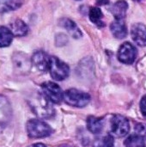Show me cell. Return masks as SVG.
Returning <instances> with one entry per match:
<instances>
[{
	"mask_svg": "<svg viewBox=\"0 0 146 147\" xmlns=\"http://www.w3.org/2000/svg\"><path fill=\"white\" fill-rule=\"evenodd\" d=\"M28 102L33 112L40 118L48 119L54 115V109L52 102L43 94V92H35L28 97Z\"/></svg>",
	"mask_w": 146,
	"mask_h": 147,
	"instance_id": "cell-1",
	"label": "cell"
},
{
	"mask_svg": "<svg viewBox=\"0 0 146 147\" xmlns=\"http://www.w3.org/2000/svg\"><path fill=\"white\" fill-rule=\"evenodd\" d=\"M27 133L31 139H41L48 137L52 134V127L45 121L39 119H32L27 122Z\"/></svg>",
	"mask_w": 146,
	"mask_h": 147,
	"instance_id": "cell-2",
	"label": "cell"
},
{
	"mask_svg": "<svg viewBox=\"0 0 146 147\" xmlns=\"http://www.w3.org/2000/svg\"><path fill=\"white\" fill-rule=\"evenodd\" d=\"M91 100L90 96L77 89H70L64 92V101L70 106L83 108L87 106Z\"/></svg>",
	"mask_w": 146,
	"mask_h": 147,
	"instance_id": "cell-3",
	"label": "cell"
},
{
	"mask_svg": "<svg viewBox=\"0 0 146 147\" xmlns=\"http://www.w3.org/2000/svg\"><path fill=\"white\" fill-rule=\"evenodd\" d=\"M48 71L51 74V77L56 81H62L70 74L69 65L55 56L50 57Z\"/></svg>",
	"mask_w": 146,
	"mask_h": 147,
	"instance_id": "cell-4",
	"label": "cell"
},
{
	"mask_svg": "<svg viewBox=\"0 0 146 147\" xmlns=\"http://www.w3.org/2000/svg\"><path fill=\"white\" fill-rule=\"evenodd\" d=\"M12 63L15 72L22 75L29 73L33 65L31 59H29L27 54L21 52H16L13 54Z\"/></svg>",
	"mask_w": 146,
	"mask_h": 147,
	"instance_id": "cell-5",
	"label": "cell"
},
{
	"mask_svg": "<svg viewBox=\"0 0 146 147\" xmlns=\"http://www.w3.org/2000/svg\"><path fill=\"white\" fill-rule=\"evenodd\" d=\"M43 94L52 102L59 104L64 100V92L61 88L53 82H45L41 85Z\"/></svg>",
	"mask_w": 146,
	"mask_h": 147,
	"instance_id": "cell-6",
	"label": "cell"
},
{
	"mask_svg": "<svg viewBox=\"0 0 146 147\" xmlns=\"http://www.w3.org/2000/svg\"><path fill=\"white\" fill-rule=\"evenodd\" d=\"M111 131L116 137H125L130 131V124L128 120L120 115H114L111 119Z\"/></svg>",
	"mask_w": 146,
	"mask_h": 147,
	"instance_id": "cell-7",
	"label": "cell"
},
{
	"mask_svg": "<svg viewBox=\"0 0 146 147\" xmlns=\"http://www.w3.org/2000/svg\"><path fill=\"white\" fill-rule=\"evenodd\" d=\"M137 48L130 42L123 43L118 50V59L126 65H131L134 62L137 57Z\"/></svg>",
	"mask_w": 146,
	"mask_h": 147,
	"instance_id": "cell-8",
	"label": "cell"
},
{
	"mask_svg": "<svg viewBox=\"0 0 146 147\" xmlns=\"http://www.w3.org/2000/svg\"><path fill=\"white\" fill-rule=\"evenodd\" d=\"M12 115V109L9 100L0 96V133H2L9 125Z\"/></svg>",
	"mask_w": 146,
	"mask_h": 147,
	"instance_id": "cell-9",
	"label": "cell"
},
{
	"mask_svg": "<svg viewBox=\"0 0 146 147\" xmlns=\"http://www.w3.org/2000/svg\"><path fill=\"white\" fill-rule=\"evenodd\" d=\"M131 35L133 41L139 47L146 46V26L143 23L138 22L132 26Z\"/></svg>",
	"mask_w": 146,
	"mask_h": 147,
	"instance_id": "cell-10",
	"label": "cell"
},
{
	"mask_svg": "<svg viewBox=\"0 0 146 147\" xmlns=\"http://www.w3.org/2000/svg\"><path fill=\"white\" fill-rule=\"evenodd\" d=\"M33 65L40 71H46L49 69L50 57L43 51H38L31 58Z\"/></svg>",
	"mask_w": 146,
	"mask_h": 147,
	"instance_id": "cell-11",
	"label": "cell"
},
{
	"mask_svg": "<svg viewBox=\"0 0 146 147\" xmlns=\"http://www.w3.org/2000/svg\"><path fill=\"white\" fill-rule=\"evenodd\" d=\"M128 9V3L125 0H119L111 6V13L116 20H123Z\"/></svg>",
	"mask_w": 146,
	"mask_h": 147,
	"instance_id": "cell-12",
	"label": "cell"
},
{
	"mask_svg": "<svg viewBox=\"0 0 146 147\" xmlns=\"http://www.w3.org/2000/svg\"><path fill=\"white\" fill-rule=\"evenodd\" d=\"M113 35L117 39H124L127 35V28L123 20H114L110 25Z\"/></svg>",
	"mask_w": 146,
	"mask_h": 147,
	"instance_id": "cell-13",
	"label": "cell"
},
{
	"mask_svg": "<svg viewBox=\"0 0 146 147\" xmlns=\"http://www.w3.org/2000/svg\"><path fill=\"white\" fill-rule=\"evenodd\" d=\"M59 24H60V26L65 28L73 38L78 39V38L82 37L83 34H82L81 30L79 29V28L77 26V24L72 20H71L69 18H62L59 21Z\"/></svg>",
	"mask_w": 146,
	"mask_h": 147,
	"instance_id": "cell-14",
	"label": "cell"
},
{
	"mask_svg": "<svg viewBox=\"0 0 146 147\" xmlns=\"http://www.w3.org/2000/svg\"><path fill=\"white\" fill-rule=\"evenodd\" d=\"M10 30L15 36H25L28 32V25L22 20L16 19L10 23Z\"/></svg>",
	"mask_w": 146,
	"mask_h": 147,
	"instance_id": "cell-15",
	"label": "cell"
},
{
	"mask_svg": "<svg viewBox=\"0 0 146 147\" xmlns=\"http://www.w3.org/2000/svg\"><path fill=\"white\" fill-rule=\"evenodd\" d=\"M103 120L102 118L89 116L87 119V128L90 133L94 134H100L103 129Z\"/></svg>",
	"mask_w": 146,
	"mask_h": 147,
	"instance_id": "cell-16",
	"label": "cell"
},
{
	"mask_svg": "<svg viewBox=\"0 0 146 147\" xmlns=\"http://www.w3.org/2000/svg\"><path fill=\"white\" fill-rule=\"evenodd\" d=\"M13 36L14 34L9 28L0 26V47H9L13 40Z\"/></svg>",
	"mask_w": 146,
	"mask_h": 147,
	"instance_id": "cell-17",
	"label": "cell"
},
{
	"mask_svg": "<svg viewBox=\"0 0 146 147\" xmlns=\"http://www.w3.org/2000/svg\"><path fill=\"white\" fill-rule=\"evenodd\" d=\"M23 0H0V12L15 10L22 6Z\"/></svg>",
	"mask_w": 146,
	"mask_h": 147,
	"instance_id": "cell-18",
	"label": "cell"
},
{
	"mask_svg": "<svg viewBox=\"0 0 146 147\" xmlns=\"http://www.w3.org/2000/svg\"><path fill=\"white\" fill-rule=\"evenodd\" d=\"M89 20L96 26L99 27L105 26V23L102 21L103 17V14L101 9H99L98 7H91L89 11Z\"/></svg>",
	"mask_w": 146,
	"mask_h": 147,
	"instance_id": "cell-19",
	"label": "cell"
},
{
	"mask_svg": "<svg viewBox=\"0 0 146 147\" xmlns=\"http://www.w3.org/2000/svg\"><path fill=\"white\" fill-rule=\"evenodd\" d=\"M124 145L126 147H146L145 140L136 134H132L126 138Z\"/></svg>",
	"mask_w": 146,
	"mask_h": 147,
	"instance_id": "cell-20",
	"label": "cell"
},
{
	"mask_svg": "<svg viewBox=\"0 0 146 147\" xmlns=\"http://www.w3.org/2000/svg\"><path fill=\"white\" fill-rule=\"evenodd\" d=\"M114 140L112 135L107 134L95 140L93 147H114Z\"/></svg>",
	"mask_w": 146,
	"mask_h": 147,
	"instance_id": "cell-21",
	"label": "cell"
},
{
	"mask_svg": "<svg viewBox=\"0 0 146 147\" xmlns=\"http://www.w3.org/2000/svg\"><path fill=\"white\" fill-rule=\"evenodd\" d=\"M135 134L142 137L145 140H146V124L145 123H138L134 127Z\"/></svg>",
	"mask_w": 146,
	"mask_h": 147,
	"instance_id": "cell-22",
	"label": "cell"
},
{
	"mask_svg": "<svg viewBox=\"0 0 146 147\" xmlns=\"http://www.w3.org/2000/svg\"><path fill=\"white\" fill-rule=\"evenodd\" d=\"M140 111L143 115V116L146 118V95L143 96V98L140 101Z\"/></svg>",
	"mask_w": 146,
	"mask_h": 147,
	"instance_id": "cell-23",
	"label": "cell"
},
{
	"mask_svg": "<svg viewBox=\"0 0 146 147\" xmlns=\"http://www.w3.org/2000/svg\"><path fill=\"white\" fill-rule=\"evenodd\" d=\"M96 1L98 5H104V4H108L109 3V0H96Z\"/></svg>",
	"mask_w": 146,
	"mask_h": 147,
	"instance_id": "cell-24",
	"label": "cell"
},
{
	"mask_svg": "<svg viewBox=\"0 0 146 147\" xmlns=\"http://www.w3.org/2000/svg\"><path fill=\"white\" fill-rule=\"evenodd\" d=\"M28 147H47L46 145H44V144H42V143H36V144H33V145H31V146H29Z\"/></svg>",
	"mask_w": 146,
	"mask_h": 147,
	"instance_id": "cell-25",
	"label": "cell"
},
{
	"mask_svg": "<svg viewBox=\"0 0 146 147\" xmlns=\"http://www.w3.org/2000/svg\"><path fill=\"white\" fill-rule=\"evenodd\" d=\"M134 1H138V2H139V1H141V0H134Z\"/></svg>",
	"mask_w": 146,
	"mask_h": 147,
	"instance_id": "cell-26",
	"label": "cell"
}]
</instances>
